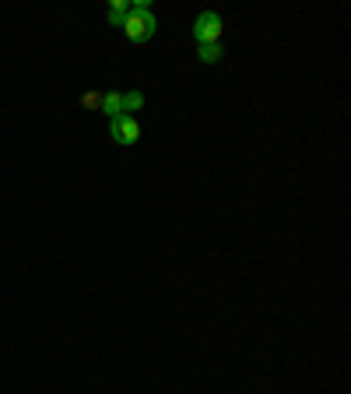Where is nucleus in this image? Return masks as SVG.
Masks as SVG:
<instances>
[{"label": "nucleus", "mask_w": 351, "mask_h": 394, "mask_svg": "<svg viewBox=\"0 0 351 394\" xmlns=\"http://www.w3.org/2000/svg\"><path fill=\"white\" fill-rule=\"evenodd\" d=\"M109 134H113V141H116V145L130 148V145H137V141H141V123H137L134 116L120 113V116H113V120H109Z\"/></svg>", "instance_id": "7ed1b4c3"}, {"label": "nucleus", "mask_w": 351, "mask_h": 394, "mask_svg": "<svg viewBox=\"0 0 351 394\" xmlns=\"http://www.w3.org/2000/svg\"><path fill=\"white\" fill-rule=\"evenodd\" d=\"M81 102H85L88 109H98V106H102V96H98V92H88V96L81 98Z\"/></svg>", "instance_id": "6e6552de"}, {"label": "nucleus", "mask_w": 351, "mask_h": 394, "mask_svg": "<svg viewBox=\"0 0 351 394\" xmlns=\"http://www.w3.org/2000/svg\"><path fill=\"white\" fill-rule=\"evenodd\" d=\"M155 28H159V21H155V11L141 0V4H134V11H130V18L123 21V35L130 39V43H148L151 35H155Z\"/></svg>", "instance_id": "f257e3e1"}, {"label": "nucleus", "mask_w": 351, "mask_h": 394, "mask_svg": "<svg viewBox=\"0 0 351 394\" xmlns=\"http://www.w3.org/2000/svg\"><path fill=\"white\" fill-rule=\"evenodd\" d=\"M221 57H225L221 43H207V46H200V50H197V60H200V64H218Z\"/></svg>", "instance_id": "423d86ee"}, {"label": "nucleus", "mask_w": 351, "mask_h": 394, "mask_svg": "<svg viewBox=\"0 0 351 394\" xmlns=\"http://www.w3.org/2000/svg\"><path fill=\"white\" fill-rule=\"evenodd\" d=\"M130 11H134V4H130V0H113V4H109V11H105V18H109V25L123 28V21L130 18Z\"/></svg>", "instance_id": "20e7f679"}, {"label": "nucleus", "mask_w": 351, "mask_h": 394, "mask_svg": "<svg viewBox=\"0 0 351 394\" xmlns=\"http://www.w3.org/2000/svg\"><path fill=\"white\" fill-rule=\"evenodd\" d=\"M221 14L218 11H204V14H197V21H193V39L200 43V46H207V43H221Z\"/></svg>", "instance_id": "f03ea898"}, {"label": "nucleus", "mask_w": 351, "mask_h": 394, "mask_svg": "<svg viewBox=\"0 0 351 394\" xmlns=\"http://www.w3.org/2000/svg\"><path fill=\"white\" fill-rule=\"evenodd\" d=\"M98 109H102L109 120H113V116H120V113H123V92H105Z\"/></svg>", "instance_id": "39448f33"}, {"label": "nucleus", "mask_w": 351, "mask_h": 394, "mask_svg": "<svg viewBox=\"0 0 351 394\" xmlns=\"http://www.w3.org/2000/svg\"><path fill=\"white\" fill-rule=\"evenodd\" d=\"M141 106H144V92H123V113L127 116H134Z\"/></svg>", "instance_id": "0eeeda50"}]
</instances>
